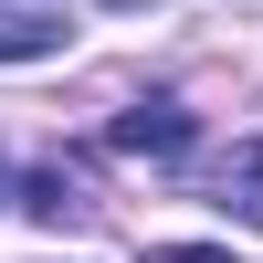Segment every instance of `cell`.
Returning <instances> with one entry per match:
<instances>
[{"mask_svg":"<svg viewBox=\"0 0 263 263\" xmlns=\"http://www.w3.org/2000/svg\"><path fill=\"white\" fill-rule=\"evenodd\" d=\"M32 211H42V221H84L95 200H84V179H63V168H42V179H32Z\"/></svg>","mask_w":263,"mask_h":263,"instance_id":"obj_4","label":"cell"},{"mask_svg":"<svg viewBox=\"0 0 263 263\" xmlns=\"http://www.w3.org/2000/svg\"><path fill=\"white\" fill-rule=\"evenodd\" d=\"M105 137H116L126 158H179V147H190V105L179 95H147V105H126Z\"/></svg>","mask_w":263,"mask_h":263,"instance_id":"obj_1","label":"cell"},{"mask_svg":"<svg viewBox=\"0 0 263 263\" xmlns=\"http://www.w3.org/2000/svg\"><path fill=\"white\" fill-rule=\"evenodd\" d=\"M63 42V0H0V63H32Z\"/></svg>","mask_w":263,"mask_h":263,"instance_id":"obj_2","label":"cell"},{"mask_svg":"<svg viewBox=\"0 0 263 263\" xmlns=\"http://www.w3.org/2000/svg\"><path fill=\"white\" fill-rule=\"evenodd\" d=\"M105 11H147V0H105Z\"/></svg>","mask_w":263,"mask_h":263,"instance_id":"obj_6","label":"cell"},{"mask_svg":"<svg viewBox=\"0 0 263 263\" xmlns=\"http://www.w3.org/2000/svg\"><path fill=\"white\" fill-rule=\"evenodd\" d=\"M0 200H11V168H0Z\"/></svg>","mask_w":263,"mask_h":263,"instance_id":"obj_7","label":"cell"},{"mask_svg":"<svg viewBox=\"0 0 263 263\" xmlns=\"http://www.w3.org/2000/svg\"><path fill=\"white\" fill-rule=\"evenodd\" d=\"M221 211H232L242 232H263V137L232 147V168H221Z\"/></svg>","mask_w":263,"mask_h":263,"instance_id":"obj_3","label":"cell"},{"mask_svg":"<svg viewBox=\"0 0 263 263\" xmlns=\"http://www.w3.org/2000/svg\"><path fill=\"white\" fill-rule=\"evenodd\" d=\"M147 263H232V253H211V242H158Z\"/></svg>","mask_w":263,"mask_h":263,"instance_id":"obj_5","label":"cell"}]
</instances>
